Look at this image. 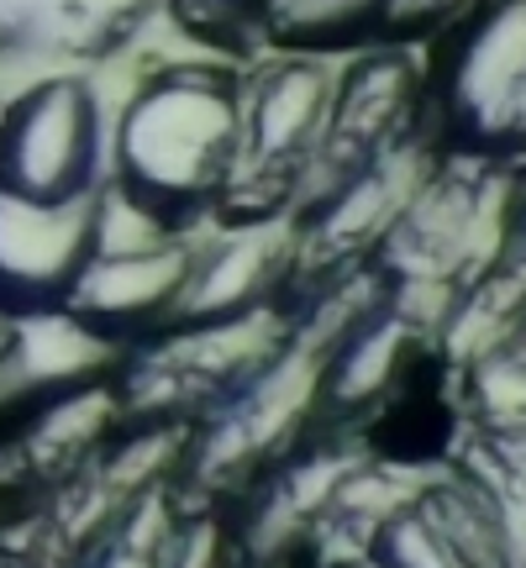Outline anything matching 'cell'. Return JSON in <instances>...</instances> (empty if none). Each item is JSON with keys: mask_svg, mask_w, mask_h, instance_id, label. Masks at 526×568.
Here are the masks:
<instances>
[{"mask_svg": "<svg viewBox=\"0 0 526 568\" xmlns=\"http://www.w3.org/2000/svg\"><path fill=\"white\" fill-rule=\"evenodd\" d=\"M243 69L211 53L142 69L111 116L105 184L174 232H201L232 201Z\"/></svg>", "mask_w": 526, "mask_h": 568, "instance_id": "cell-1", "label": "cell"}, {"mask_svg": "<svg viewBox=\"0 0 526 568\" xmlns=\"http://www.w3.org/2000/svg\"><path fill=\"white\" fill-rule=\"evenodd\" d=\"M426 105L447 153L500 169L526 159V0H474L447 27Z\"/></svg>", "mask_w": 526, "mask_h": 568, "instance_id": "cell-2", "label": "cell"}, {"mask_svg": "<svg viewBox=\"0 0 526 568\" xmlns=\"http://www.w3.org/2000/svg\"><path fill=\"white\" fill-rule=\"evenodd\" d=\"M332 90H337V59L263 48V59L247 63L237 180L222 216H290L305 169L322 148Z\"/></svg>", "mask_w": 526, "mask_h": 568, "instance_id": "cell-3", "label": "cell"}, {"mask_svg": "<svg viewBox=\"0 0 526 568\" xmlns=\"http://www.w3.org/2000/svg\"><path fill=\"white\" fill-rule=\"evenodd\" d=\"M111 116L84 69H48L0 101V190L74 205L105 190Z\"/></svg>", "mask_w": 526, "mask_h": 568, "instance_id": "cell-4", "label": "cell"}, {"mask_svg": "<svg viewBox=\"0 0 526 568\" xmlns=\"http://www.w3.org/2000/svg\"><path fill=\"white\" fill-rule=\"evenodd\" d=\"M295 284V222L290 216H216L190 237L180 311L169 326L232 322L280 305Z\"/></svg>", "mask_w": 526, "mask_h": 568, "instance_id": "cell-5", "label": "cell"}, {"mask_svg": "<svg viewBox=\"0 0 526 568\" xmlns=\"http://www.w3.org/2000/svg\"><path fill=\"white\" fill-rule=\"evenodd\" d=\"M95 253V195L42 205L0 190V316L59 311Z\"/></svg>", "mask_w": 526, "mask_h": 568, "instance_id": "cell-6", "label": "cell"}, {"mask_svg": "<svg viewBox=\"0 0 526 568\" xmlns=\"http://www.w3.org/2000/svg\"><path fill=\"white\" fill-rule=\"evenodd\" d=\"M122 364V347L95 337L69 311L6 316L0 326V422H21L27 410L59 400L69 389L101 385Z\"/></svg>", "mask_w": 526, "mask_h": 568, "instance_id": "cell-7", "label": "cell"}, {"mask_svg": "<svg viewBox=\"0 0 526 568\" xmlns=\"http://www.w3.org/2000/svg\"><path fill=\"white\" fill-rule=\"evenodd\" d=\"M390 21H395V0H274L269 27H263V48L280 53H316V59H337V53H364L390 42Z\"/></svg>", "mask_w": 526, "mask_h": 568, "instance_id": "cell-8", "label": "cell"}, {"mask_svg": "<svg viewBox=\"0 0 526 568\" xmlns=\"http://www.w3.org/2000/svg\"><path fill=\"white\" fill-rule=\"evenodd\" d=\"M169 17L180 21L190 38H201L205 48H263V27H269V11L274 0H159Z\"/></svg>", "mask_w": 526, "mask_h": 568, "instance_id": "cell-9", "label": "cell"}, {"mask_svg": "<svg viewBox=\"0 0 526 568\" xmlns=\"http://www.w3.org/2000/svg\"><path fill=\"white\" fill-rule=\"evenodd\" d=\"M326 568H390L380 552H353V558H337V564H326Z\"/></svg>", "mask_w": 526, "mask_h": 568, "instance_id": "cell-10", "label": "cell"}, {"mask_svg": "<svg viewBox=\"0 0 526 568\" xmlns=\"http://www.w3.org/2000/svg\"><path fill=\"white\" fill-rule=\"evenodd\" d=\"M506 347H510V353H516V358H526V322H522V326H516V337H510V343H506Z\"/></svg>", "mask_w": 526, "mask_h": 568, "instance_id": "cell-11", "label": "cell"}, {"mask_svg": "<svg viewBox=\"0 0 526 568\" xmlns=\"http://www.w3.org/2000/svg\"><path fill=\"white\" fill-rule=\"evenodd\" d=\"M0 326H6V316H0Z\"/></svg>", "mask_w": 526, "mask_h": 568, "instance_id": "cell-12", "label": "cell"}]
</instances>
